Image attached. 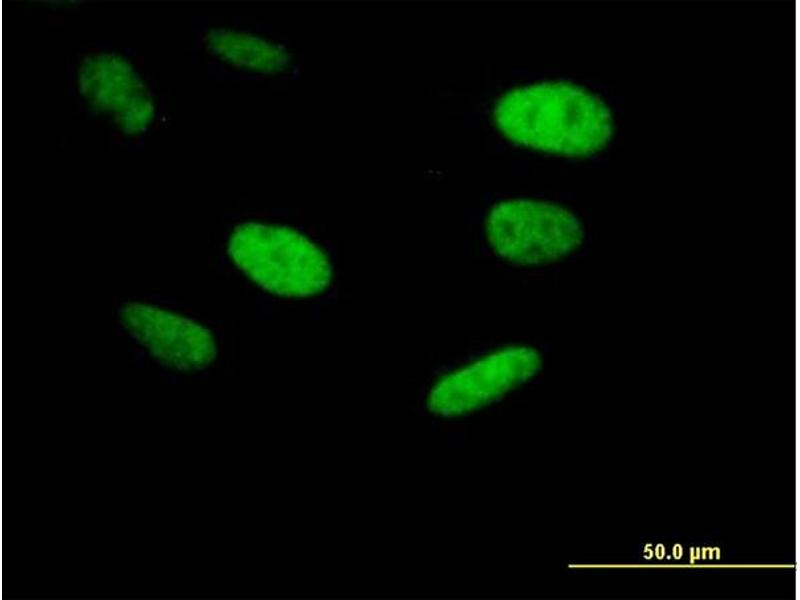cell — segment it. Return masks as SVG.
<instances>
[{
	"mask_svg": "<svg viewBox=\"0 0 800 600\" xmlns=\"http://www.w3.org/2000/svg\"><path fill=\"white\" fill-rule=\"evenodd\" d=\"M493 119L510 141L564 156L594 154L613 133L607 105L583 87L562 81L507 91L496 101Z\"/></svg>",
	"mask_w": 800,
	"mask_h": 600,
	"instance_id": "obj_1",
	"label": "cell"
},
{
	"mask_svg": "<svg viewBox=\"0 0 800 600\" xmlns=\"http://www.w3.org/2000/svg\"><path fill=\"white\" fill-rule=\"evenodd\" d=\"M234 265L263 290L286 298H308L330 286L327 254L303 233L281 225L245 222L227 242Z\"/></svg>",
	"mask_w": 800,
	"mask_h": 600,
	"instance_id": "obj_2",
	"label": "cell"
},
{
	"mask_svg": "<svg viewBox=\"0 0 800 600\" xmlns=\"http://www.w3.org/2000/svg\"><path fill=\"white\" fill-rule=\"evenodd\" d=\"M486 238L502 259L520 266L561 260L584 242L580 219L555 203L508 199L496 203L485 220Z\"/></svg>",
	"mask_w": 800,
	"mask_h": 600,
	"instance_id": "obj_3",
	"label": "cell"
},
{
	"mask_svg": "<svg viewBox=\"0 0 800 600\" xmlns=\"http://www.w3.org/2000/svg\"><path fill=\"white\" fill-rule=\"evenodd\" d=\"M124 332L159 365L180 373L209 367L218 355L212 332L178 311L142 301L129 300L117 312Z\"/></svg>",
	"mask_w": 800,
	"mask_h": 600,
	"instance_id": "obj_4",
	"label": "cell"
},
{
	"mask_svg": "<svg viewBox=\"0 0 800 600\" xmlns=\"http://www.w3.org/2000/svg\"><path fill=\"white\" fill-rule=\"evenodd\" d=\"M542 367L540 353L524 345L508 346L440 378L428 395L431 412L460 416L503 397L524 384Z\"/></svg>",
	"mask_w": 800,
	"mask_h": 600,
	"instance_id": "obj_5",
	"label": "cell"
},
{
	"mask_svg": "<svg viewBox=\"0 0 800 600\" xmlns=\"http://www.w3.org/2000/svg\"><path fill=\"white\" fill-rule=\"evenodd\" d=\"M77 89L87 105L111 117L126 136L148 130L156 106L144 79L132 62L116 52L87 55L77 70Z\"/></svg>",
	"mask_w": 800,
	"mask_h": 600,
	"instance_id": "obj_6",
	"label": "cell"
},
{
	"mask_svg": "<svg viewBox=\"0 0 800 600\" xmlns=\"http://www.w3.org/2000/svg\"><path fill=\"white\" fill-rule=\"evenodd\" d=\"M205 43L215 56L244 69L276 73L290 63V54L283 46L232 29L210 30L205 36Z\"/></svg>",
	"mask_w": 800,
	"mask_h": 600,
	"instance_id": "obj_7",
	"label": "cell"
}]
</instances>
